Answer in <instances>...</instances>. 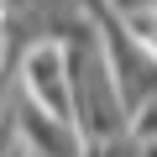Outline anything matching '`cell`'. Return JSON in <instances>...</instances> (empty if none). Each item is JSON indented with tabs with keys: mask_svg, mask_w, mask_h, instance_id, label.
<instances>
[{
	"mask_svg": "<svg viewBox=\"0 0 157 157\" xmlns=\"http://www.w3.org/2000/svg\"><path fill=\"white\" fill-rule=\"evenodd\" d=\"M16 126H21V147H26V157H84V152H89V141L78 136V126L52 121V115L37 110L26 94H21V105H16Z\"/></svg>",
	"mask_w": 157,
	"mask_h": 157,
	"instance_id": "obj_2",
	"label": "cell"
},
{
	"mask_svg": "<svg viewBox=\"0 0 157 157\" xmlns=\"http://www.w3.org/2000/svg\"><path fill=\"white\" fill-rule=\"evenodd\" d=\"M21 94L37 110H47L52 121H68L73 126V84H68V63H63V47L58 42H37L21 58Z\"/></svg>",
	"mask_w": 157,
	"mask_h": 157,
	"instance_id": "obj_1",
	"label": "cell"
}]
</instances>
